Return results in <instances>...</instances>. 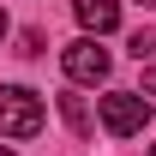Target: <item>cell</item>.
Listing matches in <instances>:
<instances>
[{"label":"cell","instance_id":"7a4b0ae2","mask_svg":"<svg viewBox=\"0 0 156 156\" xmlns=\"http://www.w3.org/2000/svg\"><path fill=\"white\" fill-rule=\"evenodd\" d=\"M60 66H66V78H78V84H102L114 60H108V48H102L96 36H78V42H66Z\"/></svg>","mask_w":156,"mask_h":156},{"label":"cell","instance_id":"ba28073f","mask_svg":"<svg viewBox=\"0 0 156 156\" xmlns=\"http://www.w3.org/2000/svg\"><path fill=\"white\" fill-rule=\"evenodd\" d=\"M144 6H156V0H144Z\"/></svg>","mask_w":156,"mask_h":156},{"label":"cell","instance_id":"3957f363","mask_svg":"<svg viewBox=\"0 0 156 156\" xmlns=\"http://www.w3.org/2000/svg\"><path fill=\"white\" fill-rule=\"evenodd\" d=\"M144 120H150V102L144 96H132V90H108V96H102V126H108L114 138L144 132Z\"/></svg>","mask_w":156,"mask_h":156},{"label":"cell","instance_id":"277c9868","mask_svg":"<svg viewBox=\"0 0 156 156\" xmlns=\"http://www.w3.org/2000/svg\"><path fill=\"white\" fill-rule=\"evenodd\" d=\"M72 6H78V24L96 30V36H108L120 24V0H72Z\"/></svg>","mask_w":156,"mask_h":156},{"label":"cell","instance_id":"9c48e42d","mask_svg":"<svg viewBox=\"0 0 156 156\" xmlns=\"http://www.w3.org/2000/svg\"><path fill=\"white\" fill-rule=\"evenodd\" d=\"M0 156H12V150H0Z\"/></svg>","mask_w":156,"mask_h":156},{"label":"cell","instance_id":"5b68a950","mask_svg":"<svg viewBox=\"0 0 156 156\" xmlns=\"http://www.w3.org/2000/svg\"><path fill=\"white\" fill-rule=\"evenodd\" d=\"M60 114H66V126H72L78 138L90 132V108H84V96H60Z\"/></svg>","mask_w":156,"mask_h":156},{"label":"cell","instance_id":"30bf717a","mask_svg":"<svg viewBox=\"0 0 156 156\" xmlns=\"http://www.w3.org/2000/svg\"><path fill=\"white\" fill-rule=\"evenodd\" d=\"M150 156H156V144H150Z\"/></svg>","mask_w":156,"mask_h":156},{"label":"cell","instance_id":"6da1fadb","mask_svg":"<svg viewBox=\"0 0 156 156\" xmlns=\"http://www.w3.org/2000/svg\"><path fill=\"white\" fill-rule=\"evenodd\" d=\"M42 126V96L24 90V84H6L0 90V132L6 138H30Z\"/></svg>","mask_w":156,"mask_h":156},{"label":"cell","instance_id":"8992f818","mask_svg":"<svg viewBox=\"0 0 156 156\" xmlns=\"http://www.w3.org/2000/svg\"><path fill=\"white\" fill-rule=\"evenodd\" d=\"M144 90H150V96H156V66H144Z\"/></svg>","mask_w":156,"mask_h":156},{"label":"cell","instance_id":"52a82bcc","mask_svg":"<svg viewBox=\"0 0 156 156\" xmlns=\"http://www.w3.org/2000/svg\"><path fill=\"white\" fill-rule=\"evenodd\" d=\"M0 36H6V12H0Z\"/></svg>","mask_w":156,"mask_h":156}]
</instances>
